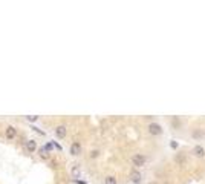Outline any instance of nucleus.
<instances>
[{
  "label": "nucleus",
  "instance_id": "f257e3e1",
  "mask_svg": "<svg viewBox=\"0 0 205 184\" xmlns=\"http://www.w3.org/2000/svg\"><path fill=\"white\" fill-rule=\"evenodd\" d=\"M148 132L152 134V135H159L162 132V129L159 124H156V123H152V124L148 126Z\"/></svg>",
  "mask_w": 205,
  "mask_h": 184
},
{
  "label": "nucleus",
  "instance_id": "f03ea898",
  "mask_svg": "<svg viewBox=\"0 0 205 184\" xmlns=\"http://www.w3.org/2000/svg\"><path fill=\"white\" fill-rule=\"evenodd\" d=\"M132 161H133V164H135V166H144L146 156H144V155H135L133 158H132Z\"/></svg>",
  "mask_w": 205,
  "mask_h": 184
},
{
  "label": "nucleus",
  "instance_id": "7ed1b4c3",
  "mask_svg": "<svg viewBox=\"0 0 205 184\" xmlns=\"http://www.w3.org/2000/svg\"><path fill=\"white\" fill-rule=\"evenodd\" d=\"M16 129L14 127H12V126H9V127H6V138H8V140H12V138H14L16 137Z\"/></svg>",
  "mask_w": 205,
  "mask_h": 184
},
{
  "label": "nucleus",
  "instance_id": "20e7f679",
  "mask_svg": "<svg viewBox=\"0 0 205 184\" xmlns=\"http://www.w3.org/2000/svg\"><path fill=\"white\" fill-rule=\"evenodd\" d=\"M55 134H57V137H58V138L66 137V127H64V126H58V127L55 129Z\"/></svg>",
  "mask_w": 205,
  "mask_h": 184
},
{
  "label": "nucleus",
  "instance_id": "39448f33",
  "mask_svg": "<svg viewBox=\"0 0 205 184\" xmlns=\"http://www.w3.org/2000/svg\"><path fill=\"white\" fill-rule=\"evenodd\" d=\"M26 149H28L29 152H34L37 149V143L34 141V140H29V141H26Z\"/></svg>",
  "mask_w": 205,
  "mask_h": 184
},
{
  "label": "nucleus",
  "instance_id": "423d86ee",
  "mask_svg": "<svg viewBox=\"0 0 205 184\" xmlns=\"http://www.w3.org/2000/svg\"><path fill=\"white\" fill-rule=\"evenodd\" d=\"M81 152V146L78 144V143H74V144L71 146V153L72 155H78Z\"/></svg>",
  "mask_w": 205,
  "mask_h": 184
},
{
  "label": "nucleus",
  "instance_id": "0eeeda50",
  "mask_svg": "<svg viewBox=\"0 0 205 184\" xmlns=\"http://www.w3.org/2000/svg\"><path fill=\"white\" fill-rule=\"evenodd\" d=\"M130 178H132V181H133L135 184H138V183L141 181V173H139V172H132Z\"/></svg>",
  "mask_w": 205,
  "mask_h": 184
},
{
  "label": "nucleus",
  "instance_id": "6e6552de",
  "mask_svg": "<svg viewBox=\"0 0 205 184\" xmlns=\"http://www.w3.org/2000/svg\"><path fill=\"white\" fill-rule=\"evenodd\" d=\"M193 153H194L196 156H204V155H205V151H204V147L196 146V147H194V151H193Z\"/></svg>",
  "mask_w": 205,
  "mask_h": 184
},
{
  "label": "nucleus",
  "instance_id": "1a4fd4ad",
  "mask_svg": "<svg viewBox=\"0 0 205 184\" xmlns=\"http://www.w3.org/2000/svg\"><path fill=\"white\" fill-rule=\"evenodd\" d=\"M106 184H117L115 176H107V178H106Z\"/></svg>",
  "mask_w": 205,
  "mask_h": 184
},
{
  "label": "nucleus",
  "instance_id": "9d476101",
  "mask_svg": "<svg viewBox=\"0 0 205 184\" xmlns=\"http://www.w3.org/2000/svg\"><path fill=\"white\" fill-rule=\"evenodd\" d=\"M72 173H74L75 176H77V175H80V170H78V167H74V169H72Z\"/></svg>",
  "mask_w": 205,
  "mask_h": 184
},
{
  "label": "nucleus",
  "instance_id": "9b49d317",
  "mask_svg": "<svg viewBox=\"0 0 205 184\" xmlns=\"http://www.w3.org/2000/svg\"><path fill=\"white\" fill-rule=\"evenodd\" d=\"M37 118H38V117H35V115H29V117H28V120H29V121H35Z\"/></svg>",
  "mask_w": 205,
  "mask_h": 184
},
{
  "label": "nucleus",
  "instance_id": "f8f14e48",
  "mask_svg": "<svg viewBox=\"0 0 205 184\" xmlns=\"http://www.w3.org/2000/svg\"><path fill=\"white\" fill-rule=\"evenodd\" d=\"M98 153H100L98 151H93V152L90 153V156H92V158H97V156H98Z\"/></svg>",
  "mask_w": 205,
  "mask_h": 184
},
{
  "label": "nucleus",
  "instance_id": "ddd939ff",
  "mask_svg": "<svg viewBox=\"0 0 205 184\" xmlns=\"http://www.w3.org/2000/svg\"><path fill=\"white\" fill-rule=\"evenodd\" d=\"M51 149H52V144H51V143H49V144H46V146H45V151H49V152H51Z\"/></svg>",
  "mask_w": 205,
  "mask_h": 184
},
{
  "label": "nucleus",
  "instance_id": "4468645a",
  "mask_svg": "<svg viewBox=\"0 0 205 184\" xmlns=\"http://www.w3.org/2000/svg\"><path fill=\"white\" fill-rule=\"evenodd\" d=\"M150 184H156V183H150Z\"/></svg>",
  "mask_w": 205,
  "mask_h": 184
}]
</instances>
